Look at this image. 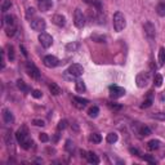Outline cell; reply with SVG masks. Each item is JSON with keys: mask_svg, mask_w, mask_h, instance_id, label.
<instances>
[{"mask_svg": "<svg viewBox=\"0 0 165 165\" xmlns=\"http://www.w3.org/2000/svg\"><path fill=\"white\" fill-rule=\"evenodd\" d=\"M129 151H130V154H133V155H141V152H140V150H138V148L130 147V148H129Z\"/></svg>", "mask_w": 165, "mask_h": 165, "instance_id": "obj_45", "label": "cell"}, {"mask_svg": "<svg viewBox=\"0 0 165 165\" xmlns=\"http://www.w3.org/2000/svg\"><path fill=\"white\" fill-rule=\"evenodd\" d=\"M108 106L112 110H121V105H116V103H108Z\"/></svg>", "mask_w": 165, "mask_h": 165, "instance_id": "obj_44", "label": "cell"}, {"mask_svg": "<svg viewBox=\"0 0 165 165\" xmlns=\"http://www.w3.org/2000/svg\"><path fill=\"white\" fill-rule=\"evenodd\" d=\"M92 39L96 41H98V43H105V40H106L105 36H99V35H93Z\"/></svg>", "mask_w": 165, "mask_h": 165, "instance_id": "obj_36", "label": "cell"}, {"mask_svg": "<svg viewBox=\"0 0 165 165\" xmlns=\"http://www.w3.org/2000/svg\"><path fill=\"white\" fill-rule=\"evenodd\" d=\"M67 72H69L71 76L79 77V76H81V75H83L84 70H83V66H81V64H79V63H74V64H71V66L69 67Z\"/></svg>", "mask_w": 165, "mask_h": 165, "instance_id": "obj_8", "label": "cell"}, {"mask_svg": "<svg viewBox=\"0 0 165 165\" xmlns=\"http://www.w3.org/2000/svg\"><path fill=\"white\" fill-rule=\"evenodd\" d=\"M32 124L36 125V127H44V125H45V121L41 120V119H35V120L32 121Z\"/></svg>", "mask_w": 165, "mask_h": 165, "instance_id": "obj_37", "label": "cell"}, {"mask_svg": "<svg viewBox=\"0 0 165 165\" xmlns=\"http://www.w3.org/2000/svg\"><path fill=\"white\" fill-rule=\"evenodd\" d=\"M3 120H4L5 124H13V121H14V116L9 110L4 108L3 110Z\"/></svg>", "mask_w": 165, "mask_h": 165, "instance_id": "obj_13", "label": "cell"}, {"mask_svg": "<svg viewBox=\"0 0 165 165\" xmlns=\"http://www.w3.org/2000/svg\"><path fill=\"white\" fill-rule=\"evenodd\" d=\"M156 12L159 16H161V17H165V1H160L159 4H157Z\"/></svg>", "mask_w": 165, "mask_h": 165, "instance_id": "obj_20", "label": "cell"}, {"mask_svg": "<svg viewBox=\"0 0 165 165\" xmlns=\"http://www.w3.org/2000/svg\"><path fill=\"white\" fill-rule=\"evenodd\" d=\"M67 128V120H61L58 123V130H63Z\"/></svg>", "mask_w": 165, "mask_h": 165, "instance_id": "obj_35", "label": "cell"}, {"mask_svg": "<svg viewBox=\"0 0 165 165\" xmlns=\"http://www.w3.org/2000/svg\"><path fill=\"white\" fill-rule=\"evenodd\" d=\"M142 159L148 161V163H151V164H155V159H154V157H151V156H148V155H144V156H142Z\"/></svg>", "mask_w": 165, "mask_h": 165, "instance_id": "obj_42", "label": "cell"}, {"mask_svg": "<svg viewBox=\"0 0 165 165\" xmlns=\"http://www.w3.org/2000/svg\"><path fill=\"white\" fill-rule=\"evenodd\" d=\"M17 88L19 90H22V92H25V93H27V92H30V88H28L27 85H26V83L23 81V80H17Z\"/></svg>", "mask_w": 165, "mask_h": 165, "instance_id": "obj_19", "label": "cell"}, {"mask_svg": "<svg viewBox=\"0 0 165 165\" xmlns=\"http://www.w3.org/2000/svg\"><path fill=\"white\" fill-rule=\"evenodd\" d=\"M26 71H27L28 76H30L31 79H35V80L40 79V71H39V69L32 62L26 63Z\"/></svg>", "mask_w": 165, "mask_h": 165, "instance_id": "obj_3", "label": "cell"}, {"mask_svg": "<svg viewBox=\"0 0 165 165\" xmlns=\"http://www.w3.org/2000/svg\"><path fill=\"white\" fill-rule=\"evenodd\" d=\"M143 28H144V32H146V35L150 39H154L155 38V26H154V23L152 22H150V21H147L146 23H144V26H143Z\"/></svg>", "mask_w": 165, "mask_h": 165, "instance_id": "obj_11", "label": "cell"}, {"mask_svg": "<svg viewBox=\"0 0 165 165\" xmlns=\"http://www.w3.org/2000/svg\"><path fill=\"white\" fill-rule=\"evenodd\" d=\"M34 14H35V9L34 8H28L27 9V13H26V17L30 18L31 16H34Z\"/></svg>", "mask_w": 165, "mask_h": 165, "instance_id": "obj_43", "label": "cell"}, {"mask_svg": "<svg viewBox=\"0 0 165 165\" xmlns=\"http://www.w3.org/2000/svg\"><path fill=\"white\" fill-rule=\"evenodd\" d=\"M16 140L18 141V143L21 144V147L25 148V150H28V148L34 144V142L28 138V133H27L26 127H22L21 129L17 130V133H16Z\"/></svg>", "mask_w": 165, "mask_h": 165, "instance_id": "obj_1", "label": "cell"}, {"mask_svg": "<svg viewBox=\"0 0 165 165\" xmlns=\"http://www.w3.org/2000/svg\"><path fill=\"white\" fill-rule=\"evenodd\" d=\"M8 58H9L11 61H13V59L16 58V56H14V48H13L12 45L8 48Z\"/></svg>", "mask_w": 165, "mask_h": 165, "instance_id": "obj_33", "label": "cell"}, {"mask_svg": "<svg viewBox=\"0 0 165 165\" xmlns=\"http://www.w3.org/2000/svg\"><path fill=\"white\" fill-rule=\"evenodd\" d=\"M106 141H107L108 143H115V142L118 141V134H116V133H110V134H107Z\"/></svg>", "mask_w": 165, "mask_h": 165, "instance_id": "obj_26", "label": "cell"}, {"mask_svg": "<svg viewBox=\"0 0 165 165\" xmlns=\"http://www.w3.org/2000/svg\"><path fill=\"white\" fill-rule=\"evenodd\" d=\"M49 90H50V93L53 96H59L61 93H62V89H61L56 83H50L49 84Z\"/></svg>", "mask_w": 165, "mask_h": 165, "instance_id": "obj_16", "label": "cell"}, {"mask_svg": "<svg viewBox=\"0 0 165 165\" xmlns=\"http://www.w3.org/2000/svg\"><path fill=\"white\" fill-rule=\"evenodd\" d=\"M52 5H53L52 0H39V8L41 12H48L52 8Z\"/></svg>", "mask_w": 165, "mask_h": 165, "instance_id": "obj_14", "label": "cell"}, {"mask_svg": "<svg viewBox=\"0 0 165 165\" xmlns=\"http://www.w3.org/2000/svg\"><path fill=\"white\" fill-rule=\"evenodd\" d=\"M165 63V48H160L159 50V66H163Z\"/></svg>", "mask_w": 165, "mask_h": 165, "instance_id": "obj_24", "label": "cell"}, {"mask_svg": "<svg viewBox=\"0 0 165 165\" xmlns=\"http://www.w3.org/2000/svg\"><path fill=\"white\" fill-rule=\"evenodd\" d=\"M52 21H53L54 25L59 26V27H62V26L66 25V18H64V16H62V14H54L53 18H52Z\"/></svg>", "mask_w": 165, "mask_h": 165, "instance_id": "obj_15", "label": "cell"}, {"mask_svg": "<svg viewBox=\"0 0 165 165\" xmlns=\"http://www.w3.org/2000/svg\"><path fill=\"white\" fill-rule=\"evenodd\" d=\"M39 138H40L41 142H48V141H49V137H48L47 133H41L40 135H39Z\"/></svg>", "mask_w": 165, "mask_h": 165, "instance_id": "obj_41", "label": "cell"}, {"mask_svg": "<svg viewBox=\"0 0 165 165\" xmlns=\"http://www.w3.org/2000/svg\"><path fill=\"white\" fill-rule=\"evenodd\" d=\"M45 27H47V25H45V21L43 18H35L31 21V28L32 30L41 32V31L45 30Z\"/></svg>", "mask_w": 165, "mask_h": 165, "instance_id": "obj_7", "label": "cell"}, {"mask_svg": "<svg viewBox=\"0 0 165 165\" xmlns=\"http://www.w3.org/2000/svg\"><path fill=\"white\" fill-rule=\"evenodd\" d=\"M140 133H141V135H150L151 134V129L148 128V127H142L141 128V130H140Z\"/></svg>", "mask_w": 165, "mask_h": 165, "instance_id": "obj_31", "label": "cell"}, {"mask_svg": "<svg viewBox=\"0 0 165 165\" xmlns=\"http://www.w3.org/2000/svg\"><path fill=\"white\" fill-rule=\"evenodd\" d=\"M74 23L77 28H83L85 25V16L83 14V12L80 9H76L75 14H74Z\"/></svg>", "mask_w": 165, "mask_h": 165, "instance_id": "obj_5", "label": "cell"}, {"mask_svg": "<svg viewBox=\"0 0 165 165\" xmlns=\"http://www.w3.org/2000/svg\"><path fill=\"white\" fill-rule=\"evenodd\" d=\"M64 148H66V151H69V152H72L75 146H74V143L69 140V141H66V146H64Z\"/></svg>", "mask_w": 165, "mask_h": 165, "instance_id": "obj_32", "label": "cell"}, {"mask_svg": "<svg viewBox=\"0 0 165 165\" xmlns=\"http://www.w3.org/2000/svg\"><path fill=\"white\" fill-rule=\"evenodd\" d=\"M127 26V22H125V17L121 12H116L114 14V28L116 32H121Z\"/></svg>", "mask_w": 165, "mask_h": 165, "instance_id": "obj_2", "label": "cell"}, {"mask_svg": "<svg viewBox=\"0 0 165 165\" xmlns=\"http://www.w3.org/2000/svg\"><path fill=\"white\" fill-rule=\"evenodd\" d=\"M135 83H137L138 88H144V86H147L148 83H150V74L148 72L138 74L137 77H135Z\"/></svg>", "mask_w": 165, "mask_h": 165, "instance_id": "obj_4", "label": "cell"}, {"mask_svg": "<svg viewBox=\"0 0 165 165\" xmlns=\"http://www.w3.org/2000/svg\"><path fill=\"white\" fill-rule=\"evenodd\" d=\"M159 147H160V141H157V140H152V141H150L147 143V148L148 150H151V151L157 150Z\"/></svg>", "mask_w": 165, "mask_h": 165, "instance_id": "obj_18", "label": "cell"}, {"mask_svg": "<svg viewBox=\"0 0 165 165\" xmlns=\"http://www.w3.org/2000/svg\"><path fill=\"white\" fill-rule=\"evenodd\" d=\"M4 140L6 142V144H12V138H11V132H6V134L4 135Z\"/></svg>", "mask_w": 165, "mask_h": 165, "instance_id": "obj_40", "label": "cell"}, {"mask_svg": "<svg viewBox=\"0 0 165 165\" xmlns=\"http://www.w3.org/2000/svg\"><path fill=\"white\" fill-rule=\"evenodd\" d=\"M21 50H22V53H23V56H25V57H27V52H26V49H25L23 45H21Z\"/></svg>", "mask_w": 165, "mask_h": 165, "instance_id": "obj_46", "label": "cell"}, {"mask_svg": "<svg viewBox=\"0 0 165 165\" xmlns=\"http://www.w3.org/2000/svg\"><path fill=\"white\" fill-rule=\"evenodd\" d=\"M5 34L8 35L9 38L14 36V34H16V27H14V26H11V27H8V28L5 30Z\"/></svg>", "mask_w": 165, "mask_h": 165, "instance_id": "obj_30", "label": "cell"}, {"mask_svg": "<svg viewBox=\"0 0 165 165\" xmlns=\"http://www.w3.org/2000/svg\"><path fill=\"white\" fill-rule=\"evenodd\" d=\"M85 157H86V160H88V163H90V164H98L99 163L98 156H97L96 154H93V152H88Z\"/></svg>", "mask_w": 165, "mask_h": 165, "instance_id": "obj_17", "label": "cell"}, {"mask_svg": "<svg viewBox=\"0 0 165 165\" xmlns=\"http://www.w3.org/2000/svg\"><path fill=\"white\" fill-rule=\"evenodd\" d=\"M89 141L93 142V143H99V142L102 141V137L99 134H97V133H93V134H90Z\"/></svg>", "mask_w": 165, "mask_h": 165, "instance_id": "obj_25", "label": "cell"}, {"mask_svg": "<svg viewBox=\"0 0 165 165\" xmlns=\"http://www.w3.org/2000/svg\"><path fill=\"white\" fill-rule=\"evenodd\" d=\"M84 3H86V4H94L96 0H83Z\"/></svg>", "mask_w": 165, "mask_h": 165, "instance_id": "obj_47", "label": "cell"}, {"mask_svg": "<svg viewBox=\"0 0 165 165\" xmlns=\"http://www.w3.org/2000/svg\"><path fill=\"white\" fill-rule=\"evenodd\" d=\"M43 63H44V66L52 69V67H56L58 64V58L54 56H45L43 59Z\"/></svg>", "mask_w": 165, "mask_h": 165, "instance_id": "obj_10", "label": "cell"}, {"mask_svg": "<svg viewBox=\"0 0 165 165\" xmlns=\"http://www.w3.org/2000/svg\"><path fill=\"white\" fill-rule=\"evenodd\" d=\"M72 102H74V106H75V107H77V108H84V107H85V106L89 103L88 99L80 98V97H74Z\"/></svg>", "mask_w": 165, "mask_h": 165, "instance_id": "obj_12", "label": "cell"}, {"mask_svg": "<svg viewBox=\"0 0 165 165\" xmlns=\"http://www.w3.org/2000/svg\"><path fill=\"white\" fill-rule=\"evenodd\" d=\"M155 120H160V121H165V112H155V114L150 115Z\"/></svg>", "mask_w": 165, "mask_h": 165, "instance_id": "obj_22", "label": "cell"}, {"mask_svg": "<svg viewBox=\"0 0 165 165\" xmlns=\"http://www.w3.org/2000/svg\"><path fill=\"white\" fill-rule=\"evenodd\" d=\"M99 114V108L97 107V106H93V107H90L89 108V111H88V115L90 116V118H97Z\"/></svg>", "mask_w": 165, "mask_h": 165, "instance_id": "obj_23", "label": "cell"}, {"mask_svg": "<svg viewBox=\"0 0 165 165\" xmlns=\"http://www.w3.org/2000/svg\"><path fill=\"white\" fill-rule=\"evenodd\" d=\"M77 48H79V44L77 43H70L66 45V50L67 52H75Z\"/></svg>", "mask_w": 165, "mask_h": 165, "instance_id": "obj_28", "label": "cell"}, {"mask_svg": "<svg viewBox=\"0 0 165 165\" xmlns=\"http://www.w3.org/2000/svg\"><path fill=\"white\" fill-rule=\"evenodd\" d=\"M39 41H40V44L43 45L44 48H49L50 45L53 44V38H52L49 34H47V32H41V34L39 35Z\"/></svg>", "mask_w": 165, "mask_h": 165, "instance_id": "obj_9", "label": "cell"}, {"mask_svg": "<svg viewBox=\"0 0 165 165\" xmlns=\"http://www.w3.org/2000/svg\"><path fill=\"white\" fill-rule=\"evenodd\" d=\"M11 0H4L3 1V5H1V9H3V12H5V11H8L9 8H11Z\"/></svg>", "mask_w": 165, "mask_h": 165, "instance_id": "obj_34", "label": "cell"}, {"mask_svg": "<svg viewBox=\"0 0 165 165\" xmlns=\"http://www.w3.org/2000/svg\"><path fill=\"white\" fill-rule=\"evenodd\" d=\"M4 21H5V23H8V25H11V26L14 25V17L11 16V14H6L5 17H4Z\"/></svg>", "mask_w": 165, "mask_h": 165, "instance_id": "obj_29", "label": "cell"}, {"mask_svg": "<svg viewBox=\"0 0 165 165\" xmlns=\"http://www.w3.org/2000/svg\"><path fill=\"white\" fill-rule=\"evenodd\" d=\"M151 105H152V99L148 98V99H146V101H144L143 103H142L141 107H142V108H147V107H150Z\"/></svg>", "mask_w": 165, "mask_h": 165, "instance_id": "obj_38", "label": "cell"}, {"mask_svg": "<svg viewBox=\"0 0 165 165\" xmlns=\"http://www.w3.org/2000/svg\"><path fill=\"white\" fill-rule=\"evenodd\" d=\"M32 97L34 98H41V96H43V93L40 92V90H38V89H35V90H32Z\"/></svg>", "mask_w": 165, "mask_h": 165, "instance_id": "obj_39", "label": "cell"}, {"mask_svg": "<svg viewBox=\"0 0 165 165\" xmlns=\"http://www.w3.org/2000/svg\"><path fill=\"white\" fill-rule=\"evenodd\" d=\"M154 83L156 86H161L163 85V76H161L160 74H156V75L154 76Z\"/></svg>", "mask_w": 165, "mask_h": 165, "instance_id": "obj_27", "label": "cell"}, {"mask_svg": "<svg viewBox=\"0 0 165 165\" xmlns=\"http://www.w3.org/2000/svg\"><path fill=\"white\" fill-rule=\"evenodd\" d=\"M75 89H76V92H79V93H83V92H85V84H84L83 80H77L76 84H75Z\"/></svg>", "mask_w": 165, "mask_h": 165, "instance_id": "obj_21", "label": "cell"}, {"mask_svg": "<svg viewBox=\"0 0 165 165\" xmlns=\"http://www.w3.org/2000/svg\"><path fill=\"white\" fill-rule=\"evenodd\" d=\"M125 94V89L121 88V86H118V85H111L110 86V97L111 98H120Z\"/></svg>", "mask_w": 165, "mask_h": 165, "instance_id": "obj_6", "label": "cell"}]
</instances>
